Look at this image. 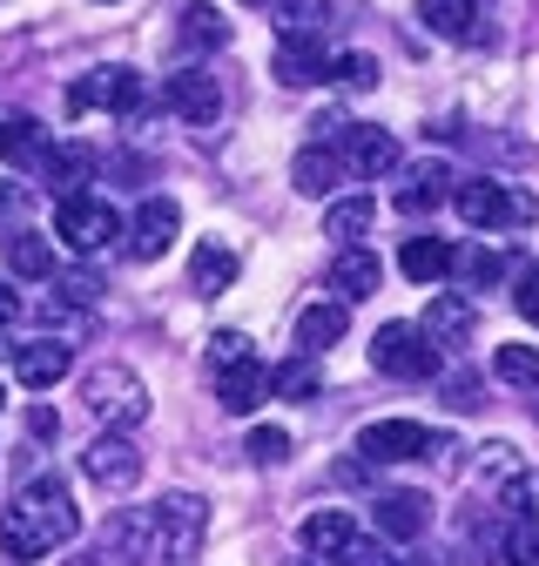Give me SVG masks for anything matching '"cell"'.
<instances>
[{"instance_id":"cell-1","label":"cell","mask_w":539,"mask_h":566,"mask_svg":"<svg viewBox=\"0 0 539 566\" xmlns=\"http://www.w3.org/2000/svg\"><path fill=\"white\" fill-rule=\"evenodd\" d=\"M75 533H82V513H75L61 479H28L21 500H8V513H0V553L21 559V566L61 553Z\"/></svg>"},{"instance_id":"cell-2","label":"cell","mask_w":539,"mask_h":566,"mask_svg":"<svg viewBox=\"0 0 539 566\" xmlns=\"http://www.w3.org/2000/svg\"><path fill=\"white\" fill-rule=\"evenodd\" d=\"M202 533H210V506H202L195 492H162L149 506V559L189 566L202 553Z\"/></svg>"},{"instance_id":"cell-3","label":"cell","mask_w":539,"mask_h":566,"mask_svg":"<svg viewBox=\"0 0 539 566\" xmlns=\"http://www.w3.org/2000/svg\"><path fill=\"white\" fill-rule=\"evenodd\" d=\"M438 365H445L438 358V337L425 324H378V337H371V371L404 378V385H432Z\"/></svg>"},{"instance_id":"cell-4","label":"cell","mask_w":539,"mask_h":566,"mask_svg":"<svg viewBox=\"0 0 539 566\" xmlns=\"http://www.w3.org/2000/svg\"><path fill=\"white\" fill-rule=\"evenodd\" d=\"M54 237L67 243V250H82V256H95V250H108L115 237H121V217H115V202L108 196H61L54 202Z\"/></svg>"},{"instance_id":"cell-5","label":"cell","mask_w":539,"mask_h":566,"mask_svg":"<svg viewBox=\"0 0 539 566\" xmlns=\"http://www.w3.org/2000/svg\"><path fill=\"white\" fill-rule=\"evenodd\" d=\"M88 411L108 418V432H121V424L149 418V391H142V378H135L128 365H102V371H88Z\"/></svg>"},{"instance_id":"cell-6","label":"cell","mask_w":539,"mask_h":566,"mask_svg":"<svg viewBox=\"0 0 539 566\" xmlns=\"http://www.w3.org/2000/svg\"><path fill=\"white\" fill-rule=\"evenodd\" d=\"M452 209L465 217V230H506V223H519L526 217V196H506L493 176H472V182H458L452 189Z\"/></svg>"},{"instance_id":"cell-7","label":"cell","mask_w":539,"mask_h":566,"mask_svg":"<svg viewBox=\"0 0 539 566\" xmlns=\"http://www.w3.org/2000/svg\"><path fill=\"white\" fill-rule=\"evenodd\" d=\"M438 439L425 432L419 418H378V424H364L358 432V452L371 459V465H412V459H425Z\"/></svg>"},{"instance_id":"cell-8","label":"cell","mask_w":539,"mask_h":566,"mask_svg":"<svg viewBox=\"0 0 539 566\" xmlns=\"http://www.w3.org/2000/svg\"><path fill=\"white\" fill-rule=\"evenodd\" d=\"M162 102L176 108V122H195V128H210L223 115V88L210 67H176V75L162 82Z\"/></svg>"},{"instance_id":"cell-9","label":"cell","mask_w":539,"mask_h":566,"mask_svg":"<svg viewBox=\"0 0 539 566\" xmlns=\"http://www.w3.org/2000/svg\"><path fill=\"white\" fill-rule=\"evenodd\" d=\"M176 237H182V209L169 196H149L142 209H135V223H128V256L135 263H156Z\"/></svg>"},{"instance_id":"cell-10","label":"cell","mask_w":539,"mask_h":566,"mask_svg":"<svg viewBox=\"0 0 539 566\" xmlns=\"http://www.w3.org/2000/svg\"><path fill=\"white\" fill-rule=\"evenodd\" d=\"M95 102H102L108 115H135V108L149 102V88H142V75H135V67H102L95 82H82L75 95H67V108L82 115V108H95Z\"/></svg>"},{"instance_id":"cell-11","label":"cell","mask_w":539,"mask_h":566,"mask_svg":"<svg viewBox=\"0 0 539 566\" xmlns=\"http://www.w3.org/2000/svg\"><path fill=\"white\" fill-rule=\"evenodd\" d=\"M82 472H88L102 492H128L135 479H142V452H135L121 432H102V439L82 452Z\"/></svg>"},{"instance_id":"cell-12","label":"cell","mask_w":539,"mask_h":566,"mask_svg":"<svg viewBox=\"0 0 539 566\" xmlns=\"http://www.w3.org/2000/svg\"><path fill=\"white\" fill-rule=\"evenodd\" d=\"M270 67H277V82H284V88H317V82L330 75L324 34H284L277 54H270Z\"/></svg>"},{"instance_id":"cell-13","label":"cell","mask_w":539,"mask_h":566,"mask_svg":"<svg viewBox=\"0 0 539 566\" xmlns=\"http://www.w3.org/2000/svg\"><path fill=\"white\" fill-rule=\"evenodd\" d=\"M67 371H75V350H67V344H54V337L14 344V378H21L28 391H47V385H61Z\"/></svg>"},{"instance_id":"cell-14","label":"cell","mask_w":539,"mask_h":566,"mask_svg":"<svg viewBox=\"0 0 539 566\" xmlns=\"http://www.w3.org/2000/svg\"><path fill=\"white\" fill-rule=\"evenodd\" d=\"M337 156H345L351 176H391L398 169V135H384L371 122H351V135L337 142Z\"/></svg>"},{"instance_id":"cell-15","label":"cell","mask_w":539,"mask_h":566,"mask_svg":"<svg viewBox=\"0 0 539 566\" xmlns=\"http://www.w3.org/2000/svg\"><path fill=\"white\" fill-rule=\"evenodd\" d=\"M371 520H378L384 539H419V533L432 526V500H425V492H378V500H371Z\"/></svg>"},{"instance_id":"cell-16","label":"cell","mask_w":539,"mask_h":566,"mask_svg":"<svg viewBox=\"0 0 539 566\" xmlns=\"http://www.w3.org/2000/svg\"><path fill=\"white\" fill-rule=\"evenodd\" d=\"M378 276H384L378 250H364V243H345V250H337V263H330V291L345 297V304H358V297H371V291H378Z\"/></svg>"},{"instance_id":"cell-17","label":"cell","mask_w":539,"mask_h":566,"mask_svg":"<svg viewBox=\"0 0 539 566\" xmlns=\"http://www.w3.org/2000/svg\"><path fill=\"white\" fill-rule=\"evenodd\" d=\"M345 176H351V169H345V156H337L330 142H310V149L290 156V182H297V196H330Z\"/></svg>"},{"instance_id":"cell-18","label":"cell","mask_w":539,"mask_h":566,"mask_svg":"<svg viewBox=\"0 0 539 566\" xmlns=\"http://www.w3.org/2000/svg\"><path fill=\"white\" fill-rule=\"evenodd\" d=\"M345 331H351V304L345 297H324V304H310L297 317V350H304V358H317V350H330Z\"/></svg>"},{"instance_id":"cell-19","label":"cell","mask_w":539,"mask_h":566,"mask_svg":"<svg viewBox=\"0 0 539 566\" xmlns=\"http://www.w3.org/2000/svg\"><path fill=\"white\" fill-rule=\"evenodd\" d=\"M41 182L47 189H61V196H82V182H88V169H95V149H82V142H61V149H41Z\"/></svg>"},{"instance_id":"cell-20","label":"cell","mask_w":539,"mask_h":566,"mask_svg":"<svg viewBox=\"0 0 539 566\" xmlns=\"http://www.w3.org/2000/svg\"><path fill=\"white\" fill-rule=\"evenodd\" d=\"M425 331H432L438 344H465L472 331H479V311H472L465 291H438V297L425 304Z\"/></svg>"},{"instance_id":"cell-21","label":"cell","mask_w":539,"mask_h":566,"mask_svg":"<svg viewBox=\"0 0 539 566\" xmlns=\"http://www.w3.org/2000/svg\"><path fill=\"white\" fill-rule=\"evenodd\" d=\"M419 21L445 41H479V0H419Z\"/></svg>"},{"instance_id":"cell-22","label":"cell","mask_w":539,"mask_h":566,"mask_svg":"<svg viewBox=\"0 0 539 566\" xmlns=\"http://www.w3.org/2000/svg\"><path fill=\"white\" fill-rule=\"evenodd\" d=\"M452 256H458V250H452L445 237H412V243L398 250V270L412 276V283H445V276H452Z\"/></svg>"},{"instance_id":"cell-23","label":"cell","mask_w":539,"mask_h":566,"mask_svg":"<svg viewBox=\"0 0 539 566\" xmlns=\"http://www.w3.org/2000/svg\"><path fill=\"white\" fill-rule=\"evenodd\" d=\"M445 196H452V169L425 163V169H412V182L398 189V209H404V217H425V209H438Z\"/></svg>"},{"instance_id":"cell-24","label":"cell","mask_w":539,"mask_h":566,"mask_svg":"<svg viewBox=\"0 0 539 566\" xmlns=\"http://www.w3.org/2000/svg\"><path fill=\"white\" fill-rule=\"evenodd\" d=\"M189 283H195L202 297L230 291V283H236V250H223V243H195V256H189Z\"/></svg>"},{"instance_id":"cell-25","label":"cell","mask_w":539,"mask_h":566,"mask_svg":"<svg viewBox=\"0 0 539 566\" xmlns=\"http://www.w3.org/2000/svg\"><path fill=\"white\" fill-rule=\"evenodd\" d=\"M351 539H358L351 513H310V520H304V553H310V559H337Z\"/></svg>"},{"instance_id":"cell-26","label":"cell","mask_w":539,"mask_h":566,"mask_svg":"<svg viewBox=\"0 0 539 566\" xmlns=\"http://www.w3.org/2000/svg\"><path fill=\"white\" fill-rule=\"evenodd\" d=\"M270 391V371L263 365H236V371H216V405L223 411H256Z\"/></svg>"},{"instance_id":"cell-27","label":"cell","mask_w":539,"mask_h":566,"mask_svg":"<svg viewBox=\"0 0 539 566\" xmlns=\"http://www.w3.org/2000/svg\"><path fill=\"white\" fill-rule=\"evenodd\" d=\"M452 276L465 283V291H493V283L506 276V250H493V243H465V250L452 256Z\"/></svg>"},{"instance_id":"cell-28","label":"cell","mask_w":539,"mask_h":566,"mask_svg":"<svg viewBox=\"0 0 539 566\" xmlns=\"http://www.w3.org/2000/svg\"><path fill=\"white\" fill-rule=\"evenodd\" d=\"M371 223H378V196H345V202L324 209V230H330L337 243H358Z\"/></svg>"},{"instance_id":"cell-29","label":"cell","mask_w":539,"mask_h":566,"mask_svg":"<svg viewBox=\"0 0 539 566\" xmlns=\"http://www.w3.org/2000/svg\"><path fill=\"white\" fill-rule=\"evenodd\" d=\"M41 149H47V142H41V122L34 115H8V122H0V163H41Z\"/></svg>"},{"instance_id":"cell-30","label":"cell","mask_w":539,"mask_h":566,"mask_svg":"<svg viewBox=\"0 0 539 566\" xmlns=\"http://www.w3.org/2000/svg\"><path fill=\"white\" fill-rule=\"evenodd\" d=\"M8 270H14V276H54L47 237H41V230H14V237H8Z\"/></svg>"},{"instance_id":"cell-31","label":"cell","mask_w":539,"mask_h":566,"mask_svg":"<svg viewBox=\"0 0 539 566\" xmlns=\"http://www.w3.org/2000/svg\"><path fill=\"white\" fill-rule=\"evenodd\" d=\"M493 371L519 391H539V344H499L493 350Z\"/></svg>"},{"instance_id":"cell-32","label":"cell","mask_w":539,"mask_h":566,"mask_svg":"<svg viewBox=\"0 0 539 566\" xmlns=\"http://www.w3.org/2000/svg\"><path fill=\"white\" fill-rule=\"evenodd\" d=\"M182 41L189 48H223L230 41V21L210 8V0H189V8H182Z\"/></svg>"},{"instance_id":"cell-33","label":"cell","mask_w":539,"mask_h":566,"mask_svg":"<svg viewBox=\"0 0 539 566\" xmlns=\"http://www.w3.org/2000/svg\"><path fill=\"white\" fill-rule=\"evenodd\" d=\"M270 391H277V398H310V391H317V365H310V358L277 365V371H270Z\"/></svg>"},{"instance_id":"cell-34","label":"cell","mask_w":539,"mask_h":566,"mask_svg":"<svg viewBox=\"0 0 539 566\" xmlns=\"http://www.w3.org/2000/svg\"><path fill=\"white\" fill-rule=\"evenodd\" d=\"M236 365H256V350L243 331H216L210 337V371H236Z\"/></svg>"},{"instance_id":"cell-35","label":"cell","mask_w":539,"mask_h":566,"mask_svg":"<svg viewBox=\"0 0 539 566\" xmlns=\"http://www.w3.org/2000/svg\"><path fill=\"white\" fill-rule=\"evenodd\" d=\"M284 34H324V21H330V0H284Z\"/></svg>"},{"instance_id":"cell-36","label":"cell","mask_w":539,"mask_h":566,"mask_svg":"<svg viewBox=\"0 0 539 566\" xmlns=\"http://www.w3.org/2000/svg\"><path fill=\"white\" fill-rule=\"evenodd\" d=\"M499 506L519 513V520H539V479H532V472H512L506 492H499Z\"/></svg>"},{"instance_id":"cell-37","label":"cell","mask_w":539,"mask_h":566,"mask_svg":"<svg viewBox=\"0 0 539 566\" xmlns=\"http://www.w3.org/2000/svg\"><path fill=\"white\" fill-rule=\"evenodd\" d=\"M330 75L345 82L351 95H364V88H378V61H371V54H337V61H330Z\"/></svg>"},{"instance_id":"cell-38","label":"cell","mask_w":539,"mask_h":566,"mask_svg":"<svg viewBox=\"0 0 539 566\" xmlns=\"http://www.w3.org/2000/svg\"><path fill=\"white\" fill-rule=\"evenodd\" d=\"M102 297V283L88 276V270H67V276H54V304H75V311H88Z\"/></svg>"},{"instance_id":"cell-39","label":"cell","mask_w":539,"mask_h":566,"mask_svg":"<svg viewBox=\"0 0 539 566\" xmlns=\"http://www.w3.org/2000/svg\"><path fill=\"white\" fill-rule=\"evenodd\" d=\"M284 459H290V432H277V424L250 432V465H284Z\"/></svg>"},{"instance_id":"cell-40","label":"cell","mask_w":539,"mask_h":566,"mask_svg":"<svg viewBox=\"0 0 539 566\" xmlns=\"http://www.w3.org/2000/svg\"><path fill=\"white\" fill-rule=\"evenodd\" d=\"M506 559H512V566H539V520H519V526L506 533Z\"/></svg>"},{"instance_id":"cell-41","label":"cell","mask_w":539,"mask_h":566,"mask_svg":"<svg viewBox=\"0 0 539 566\" xmlns=\"http://www.w3.org/2000/svg\"><path fill=\"white\" fill-rule=\"evenodd\" d=\"M512 304H519V317H526V324H539V263H526V270H519Z\"/></svg>"},{"instance_id":"cell-42","label":"cell","mask_w":539,"mask_h":566,"mask_svg":"<svg viewBox=\"0 0 539 566\" xmlns=\"http://www.w3.org/2000/svg\"><path fill=\"white\" fill-rule=\"evenodd\" d=\"M337 566H398V559H391V553H378L371 539H351L345 553H337Z\"/></svg>"},{"instance_id":"cell-43","label":"cell","mask_w":539,"mask_h":566,"mask_svg":"<svg viewBox=\"0 0 539 566\" xmlns=\"http://www.w3.org/2000/svg\"><path fill=\"white\" fill-rule=\"evenodd\" d=\"M21 317V297H14V283H0V324H14Z\"/></svg>"},{"instance_id":"cell-44","label":"cell","mask_w":539,"mask_h":566,"mask_svg":"<svg viewBox=\"0 0 539 566\" xmlns=\"http://www.w3.org/2000/svg\"><path fill=\"white\" fill-rule=\"evenodd\" d=\"M297 566H324V559H297Z\"/></svg>"}]
</instances>
